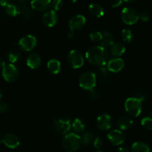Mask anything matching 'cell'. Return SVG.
<instances>
[{
  "label": "cell",
  "mask_w": 152,
  "mask_h": 152,
  "mask_svg": "<svg viewBox=\"0 0 152 152\" xmlns=\"http://www.w3.org/2000/svg\"><path fill=\"white\" fill-rule=\"evenodd\" d=\"M141 125L147 130H152V118L149 117H144L141 120Z\"/></svg>",
  "instance_id": "31"
},
{
  "label": "cell",
  "mask_w": 152,
  "mask_h": 152,
  "mask_svg": "<svg viewBox=\"0 0 152 152\" xmlns=\"http://www.w3.org/2000/svg\"><path fill=\"white\" fill-rule=\"evenodd\" d=\"M96 83V76L94 73L86 71L80 75L79 84L82 88L91 91L94 88Z\"/></svg>",
  "instance_id": "4"
},
{
  "label": "cell",
  "mask_w": 152,
  "mask_h": 152,
  "mask_svg": "<svg viewBox=\"0 0 152 152\" xmlns=\"http://www.w3.org/2000/svg\"><path fill=\"white\" fill-rule=\"evenodd\" d=\"M102 34L100 31H93L90 34V39L93 42H100L102 40Z\"/></svg>",
  "instance_id": "32"
},
{
  "label": "cell",
  "mask_w": 152,
  "mask_h": 152,
  "mask_svg": "<svg viewBox=\"0 0 152 152\" xmlns=\"http://www.w3.org/2000/svg\"><path fill=\"white\" fill-rule=\"evenodd\" d=\"M122 39L128 43H131L133 40V33L129 28H125L121 32Z\"/></svg>",
  "instance_id": "28"
},
{
  "label": "cell",
  "mask_w": 152,
  "mask_h": 152,
  "mask_svg": "<svg viewBox=\"0 0 152 152\" xmlns=\"http://www.w3.org/2000/svg\"><path fill=\"white\" fill-rule=\"evenodd\" d=\"M2 91L1 90V88H0V100H1V99L2 98Z\"/></svg>",
  "instance_id": "43"
},
{
  "label": "cell",
  "mask_w": 152,
  "mask_h": 152,
  "mask_svg": "<svg viewBox=\"0 0 152 152\" xmlns=\"http://www.w3.org/2000/svg\"><path fill=\"white\" fill-rule=\"evenodd\" d=\"M20 56L21 54L19 50H16V49H13L10 51H9L8 54H7V59H8L10 64H13L19 60Z\"/></svg>",
  "instance_id": "29"
},
{
  "label": "cell",
  "mask_w": 152,
  "mask_h": 152,
  "mask_svg": "<svg viewBox=\"0 0 152 152\" xmlns=\"http://www.w3.org/2000/svg\"><path fill=\"white\" fill-rule=\"evenodd\" d=\"M37 43V38L33 35H26L21 38L18 42V46L24 51H31L34 50Z\"/></svg>",
  "instance_id": "8"
},
{
  "label": "cell",
  "mask_w": 152,
  "mask_h": 152,
  "mask_svg": "<svg viewBox=\"0 0 152 152\" xmlns=\"http://www.w3.org/2000/svg\"><path fill=\"white\" fill-rule=\"evenodd\" d=\"M63 1H61V0H56V1H51V6L54 9L53 10H55V11L60 10L63 6Z\"/></svg>",
  "instance_id": "33"
},
{
  "label": "cell",
  "mask_w": 152,
  "mask_h": 152,
  "mask_svg": "<svg viewBox=\"0 0 152 152\" xmlns=\"http://www.w3.org/2000/svg\"><path fill=\"white\" fill-rule=\"evenodd\" d=\"M86 22V17L83 15H76L73 16L69 21V28L71 31H76L82 29L85 26Z\"/></svg>",
  "instance_id": "10"
},
{
  "label": "cell",
  "mask_w": 152,
  "mask_h": 152,
  "mask_svg": "<svg viewBox=\"0 0 152 152\" xmlns=\"http://www.w3.org/2000/svg\"><path fill=\"white\" fill-rule=\"evenodd\" d=\"M151 18V14L148 11L144 10V11L141 12L140 14L139 15V19H140L142 22H147Z\"/></svg>",
  "instance_id": "34"
},
{
  "label": "cell",
  "mask_w": 152,
  "mask_h": 152,
  "mask_svg": "<svg viewBox=\"0 0 152 152\" xmlns=\"http://www.w3.org/2000/svg\"><path fill=\"white\" fill-rule=\"evenodd\" d=\"M109 72L110 71L107 69L106 67L105 66L100 67L99 69V72H98V74H99V78L102 81L106 82L110 77Z\"/></svg>",
  "instance_id": "30"
},
{
  "label": "cell",
  "mask_w": 152,
  "mask_h": 152,
  "mask_svg": "<svg viewBox=\"0 0 152 152\" xmlns=\"http://www.w3.org/2000/svg\"><path fill=\"white\" fill-rule=\"evenodd\" d=\"M1 74L5 81L13 83L16 81L19 75V70L13 64H6L2 68Z\"/></svg>",
  "instance_id": "5"
},
{
  "label": "cell",
  "mask_w": 152,
  "mask_h": 152,
  "mask_svg": "<svg viewBox=\"0 0 152 152\" xmlns=\"http://www.w3.org/2000/svg\"><path fill=\"white\" fill-rule=\"evenodd\" d=\"M126 52V47L121 42H114L111 46V53L115 57L122 56Z\"/></svg>",
  "instance_id": "21"
},
{
  "label": "cell",
  "mask_w": 152,
  "mask_h": 152,
  "mask_svg": "<svg viewBox=\"0 0 152 152\" xmlns=\"http://www.w3.org/2000/svg\"><path fill=\"white\" fill-rule=\"evenodd\" d=\"M94 152H103L102 151H101V150H97V151H94Z\"/></svg>",
  "instance_id": "45"
},
{
  "label": "cell",
  "mask_w": 152,
  "mask_h": 152,
  "mask_svg": "<svg viewBox=\"0 0 152 152\" xmlns=\"http://www.w3.org/2000/svg\"><path fill=\"white\" fill-rule=\"evenodd\" d=\"M58 21V15L53 10H50L44 13L42 16V22L48 27H53Z\"/></svg>",
  "instance_id": "15"
},
{
  "label": "cell",
  "mask_w": 152,
  "mask_h": 152,
  "mask_svg": "<svg viewBox=\"0 0 152 152\" xmlns=\"http://www.w3.org/2000/svg\"><path fill=\"white\" fill-rule=\"evenodd\" d=\"M2 143L9 148H16L19 145V140L16 134L13 133H7L2 137Z\"/></svg>",
  "instance_id": "14"
},
{
  "label": "cell",
  "mask_w": 152,
  "mask_h": 152,
  "mask_svg": "<svg viewBox=\"0 0 152 152\" xmlns=\"http://www.w3.org/2000/svg\"><path fill=\"white\" fill-rule=\"evenodd\" d=\"M108 140L114 145H120L124 142L125 137L123 132L120 130H112L107 135Z\"/></svg>",
  "instance_id": "12"
},
{
  "label": "cell",
  "mask_w": 152,
  "mask_h": 152,
  "mask_svg": "<svg viewBox=\"0 0 152 152\" xmlns=\"http://www.w3.org/2000/svg\"><path fill=\"white\" fill-rule=\"evenodd\" d=\"M89 96L91 99H97L99 98V93L96 90H95L94 88L92 89V90L90 91V94H89Z\"/></svg>",
  "instance_id": "36"
},
{
  "label": "cell",
  "mask_w": 152,
  "mask_h": 152,
  "mask_svg": "<svg viewBox=\"0 0 152 152\" xmlns=\"http://www.w3.org/2000/svg\"><path fill=\"white\" fill-rule=\"evenodd\" d=\"M9 2V1H4V0H1V1H0V5L1 6V7H4L7 4V3Z\"/></svg>",
  "instance_id": "40"
},
{
  "label": "cell",
  "mask_w": 152,
  "mask_h": 152,
  "mask_svg": "<svg viewBox=\"0 0 152 152\" xmlns=\"http://www.w3.org/2000/svg\"><path fill=\"white\" fill-rule=\"evenodd\" d=\"M19 5L21 8V13L22 14V16H24L26 19H29L31 18V15H32V11H31V9L28 6H27V1H19L17 3Z\"/></svg>",
  "instance_id": "25"
},
{
  "label": "cell",
  "mask_w": 152,
  "mask_h": 152,
  "mask_svg": "<svg viewBox=\"0 0 152 152\" xmlns=\"http://www.w3.org/2000/svg\"><path fill=\"white\" fill-rule=\"evenodd\" d=\"M73 129L75 132L77 133H82L85 131L86 129V125H85L84 122L82 121L80 119H76L74 122H73L72 125Z\"/></svg>",
  "instance_id": "27"
},
{
  "label": "cell",
  "mask_w": 152,
  "mask_h": 152,
  "mask_svg": "<svg viewBox=\"0 0 152 152\" xmlns=\"http://www.w3.org/2000/svg\"><path fill=\"white\" fill-rule=\"evenodd\" d=\"M81 137L75 133H69L65 135L62 139V146L65 151L74 152L81 146Z\"/></svg>",
  "instance_id": "2"
},
{
  "label": "cell",
  "mask_w": 152,
  "mask_h": 152,
  "mask_svg": "<svg viewBox=\"0 0 152 152\" xmlns=\"http://www.w3.org/2000/svg\"><path fill=\"white\" fill-rule=\"evenodd\" d=\"M132 152H150V148L144 142H135L132 145Z\"/></svg>",
  "instance_id": "24"
},
{
  "label": "cell",
  "mask_w": 152,
  "mask_h": 152,
  "mask_svg": "<svg viewBox=\"0 0 152 152\" xmlns=\"http://www.w3.org/2000/svg\"><path fill=\"white\" fill-rule=\"evenodd\" d=\"M2 142V138L0 137V143H1Z\"/></svg>",
  "instance_id": "44"
},
{
  "label": "cell",
  "mask_w": 152,
  "mask_h": 152,
  "mask_svg": "<svg viewBox=\"0 0 152 152\" xmlns=\"http://www.w3.org/2000/svg\"><path fill=\"white\" fill-rule=\"evenodd\" d=\"M133 120L129 117H122L118 120L117 123V126L118 129L122 131H126L131 129L133 126Z\"/></svg>",
  "instance_id": "19"
},
{
  "label": "cell",
  "mask_w": 152,
  "mask_h": 152,
  "mask_svg": "<svg viewBox=\"0 0 152 152\" xmlns=\"http://www.w3.org/2000/svg\"><path fill=\"white\" fill-rule=\"evenodd\" d=\"M74 37V31H70L68 34V39H71Z\"/></svg>",
  "instance_id": "42"
},
{
  "label": "cell",
  "mask_w": 152,
  "mask_h": 152,
  "mask_svg": "<svg viewBox=\"0 0 152 152\" xmlns=\"http://www.w3.org/2000/svg\"><path fill=\"white\" fill-rule=\"evenodd\" d=\"M53 128L56 132L62 135H66L71 129L69 119H58L53 122Z\"/></svg>",
  "instance_id": "9"
},
{
  "label": "cell",
  "mask_w": 152,
  "mask_h": 152,
  "mask_svg": "<svg viewBox=\"0 0 152 152\" xmlns=\"http://www.w3.org/2000/svg\"><path fill=\"white\" fill-rule=\"evenodd\" d=\"M68 62L71 67L74 69H78L83 67L84 64V58L79 50H72L68 55Z\"/></svg>",
  "instance_id": "6"
},
{
  "label": "cell",
  "mask_w": 152,
  "mask_h": 152,
  "mask_svg": "<svg viewBox=\"0 0 152 152\" xmlns=\"http://www.w3.org/2000/svg\"><path fill=\"white\" fill-rule=\"evenodd\" d=\"M112 125V120L111 116L107 114H101L96 119V126L102 131H106L111 128Z\"/></svg>",
  "instance_id": "13"
},
{
  "label": "cell",
  "mask_w": 152,
  "mask_h": 152,
  "mask_svg": "<svg viewBox=\"0 0 152 152\" xmlns=\"http://www.w3.org/2000/svg\"><path fill=\"white\" fill-rule=\"evenodd\" d=\"M89 13L95 17L100 18L103 16L104 10L102 6L96 3H92L88 7Z\"/></svg>",
  "instance_id": "22"
},
{
  "label": "cell",
  "mask_w": 152,
  "mask_h": 152,
  "mask_svg": "<svg viewBox=\"0 0 152 152\" xmlns=\"http://www.w3.org/2000/svg\"><path fill=\"white\" fill-rule=\"evenodd\" d=\"M122 3H123V1H119V0H117V1H112L111 4L113 7H119V6H120V4H121Z\"/></svg>",
  "instance_id": "38"
},
{
  "label": "cell",
  "mask_w": 152,
  "mask_h": 152,
  "mask_svg": "<svg viewBox=\"0 0 152 152\" xmlns=\"http://www.w3.org/2000/svg\"><path fill=\"white\" fill-rule=\"evenodd\" d=\"M94 134L91 132H85L81 137L82 143L86 145H89L94 141Z\"/></svg>",
  "instance_id": "26"
},
{
  "label": "cell",
  "mask_w": 152,
  "mask_h": 152,
  "mask_svg": "<svg viewBox=\"0 0 152 152\" xmlns=\"http://www.w3.org/2000/svg\"><path fill=\"white\" fill-rule=\"evenodd\" d=\"M5 65H6V63H5V61H4V59H3L2 57H0V67L3 68V67H4Z\"/></svg>",
  "instance_id": "41"
},
{
  "label": "cell",
  "mask_w": 152,
  "mask_h": 152,
  "mask_svg": "<svg viewBox=\"0 0 152 152\" xmlns=\"http://www.w3.org/2000/svg\"><path fill=\"white\" fill-rule=\"evenodd\" d=\"M27 65L31 69H36L38 68L41 65V57L37 53H30L27 57L26 60Z\"/></svg>",
  "instance_id": "17"
},
{
  "label": "cell",
  "mask_w": 152,
  "mask_h": 152,
  "mask_svg": "<svg viewBox=\"0 0 152 152\" xmlns=\"http://www.w3.org/2000/svg\"><path fill=\"white\" fill-rule=\"evenodd\" d=\"M51 1L50 0H34L31 2V6L36 11L43 12L51 7Z\"/></svg>",
  "instance_id": "16"
},
{
  "label": "cell",
  "mask_w": 152,
  "mask_h": 152,
  "mask_svg": "<svg viewBox=\"0 0 152 152\" xmlns=\"http://www.w3.org/2000/svg\"><path fill=\"white\" fill-rule=\"evenodd\" d=\"M9 106L6 102H2V101H0V112L1 113H4L6 111H8Z\"/></svg>",
  "instance_id": "37"
},
{
  "label": "cell",
  "mask_w": 152,
  "mask_h": 152,
  "mask_svg": "<svg viewBox=\"0 0 152 152\" xmlns=\"http://www.w3.org/2000/svg\"><path fill=\"white\" fill-rule=\"evenodd\" d=\"M4 10L7 15L11 16H16L20 14L21 8L17 3L9 1L7 5L4 7Z\"/></svg>",
  "instance_id": "18"
},
{
  "label": "cell",
  "mask_w": 152,
  "mask_h": 152,
  "mask_svg": "<svg viewBox=\"0 0 152 152\" xmlns=\"http://www.w3.org/2000/svg\"><path fill=\"white\" fill-rule=\"evenodd\" d=\"M142 100L137 97H129L125 102V108L132 117H138L142 112Z\"/></svg>",
  "instance_id": "3"
},
{
  "label": "cell",
  "mask_w": 152,
  "mask_h": 152,
  "mask_svg": "<svg viewBox=\"0 0 152 152\" xmlns=\"http://www.w3.org/2000/svg\"><path fill=\"white\" fill-rule=\"evenodd\" d=\"M117 152H129V150L126 147H120L117 150Z\"/></svg>",
  "instance_id": "39"
},
{
  "label": "cell",
  "mask_w": 152,
  "mask_h": 152,
  "mask_svg": "<svg viewBox=\"0 0 152 152\" xmlns=\"http://www.w3.org/2000/svg\"><path fill=\"white\" fill-rule=\"evenodd\" d=\"M47 67L48 71L53 74H57L60 71L61 63L59 60L55 59H50L48 62Z\"/></svg>",
  "instance_id": "23"
},
{
  "label": "cell",
  "mask_w": 152,
  "mask_h": 152,
  "mask_svg": "<svg viewBox=\"0 0 152 152\" xmlns=\"http://www.w3.org/2000/svg\"><path fill=\"white\" fill-rule=\"evenodd\" d=\"M102 40L100 41V46L103 48H108L111 47L114 42V37L112 34L108 31H103L102 32Z\"/></svg>",
  "instance_id": "20"
},
{
  "label": "cell",
  "mask_w": 152,
  "mask_h": 152,
  "mask_svg": "<svg viewBox=\"0 0 152 152\" xmlns=\"http://www.w3.org/2000/svg\"><path fill=\"white\" fill-rule=\"evenodd\" d=\"M102 145H103V140L102 138L100 137H96L94 141V146L96 149H99L102 148Z\"/></svg>",
  "instance_id": "35"
},
{
  "label": "cell",
  "mask_w": 152,
  "mask_h": 152,
  "mask_svg": "<svg viewBox=\"0 0 152 152\" xmlns=\"http://www.w3.org/2000/svg\"><path fill=\"white\" fill-rule=\"evenodd\" d=\"M121 16L123 22L129 25L135 24L139 19V14L137 12L134 8L129 7H126L123 9Z\"/></svg>",
  "instance_id": "7"
},
{
  "label": "cell",
  "mask_w": 152,
  "mask_h": 152,
  "mask_svg": "<svg viewBox=\"0 0 152 152\" xmlns=\"http://www.w3.org/2000/svg\"><path fill=\"white\" fill-rule=\"evenodd\" d=\"M86 58L91 65L102 67L108 63L110 55L106 48L100 45H95L88 49Z\"/></svg>",
  "instance_id": "1"
},
{
  "label": "cell",
  "mask_w": 152,
  "mask_h": 152,
  "mask_svg": "<svg viewBox=\"0 0 152 152\" xmlns=\"http://www.w3.org/2000/svg\"><path fill=\"white\" fill-rule=\"evenodd\" d=\"M125 62L123 59L119 57H114L110 59L107 63V69L110 72L117 73L121 71L124 68Z\"/></svg>",
  "instance_id": "11"
}]
</instances>
